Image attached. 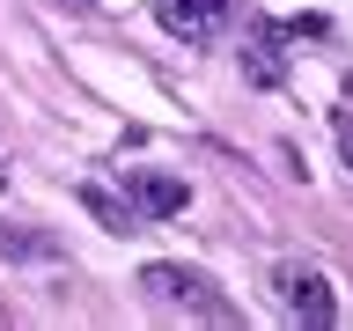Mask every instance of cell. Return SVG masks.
Returning <instances> with one entry per match:
<instances>
[{
  "instance_id": "obj_1",
  "label": "cell",
  "mask_w": 353,
  "mask_h": 331,
  "mask_svg": "<svg viewBox=\"0 0 353 331\" xmlns=\"http://www.w3.org/2000/svg\"><path fill=\"white\" fill-rule=\"evenodd\" d=\"M140 287H148L154 302H184V309H199V317H221V324L236 317L228 294H214V280H206V272H184V265H148Z\"/></svg>"
},
{
  "instance_id": "obj_6",
  "label": "cell",
  "mask_w": 353,
  "mask_h": 331,
  "mask_svg": "<svg viewBox=\"0 0 353 331\" xmlns=\"http://www.w3.org/2000/svg\"><path fill=\"white\" fill-rule=\"evenodd\" d=\"M243 81H250V88H280L287 81V59L272 52V30H265L258 44H243Z\"/></svg>"
},
{
  "instance_id": "obj_8",
  "label": "cell",
  "mask_w": 353,
  "mask_h": 331,
  "mask_svg": "<svg viewBox=\"0 0 353 331\" xmlns=\"http://www.w3.org/2000/svg\"><path fill=\"white\" fill-rule=\"evenodd\" d=\"M339 154H346V170H353V118L339 110Z\"/></svg>"
},
{
  "instance_id": "obj_7",
  "label": "cell",
  "mask_w": 353,
  "mask_h": 331,
  "mask_svg": "<svg viewBox=\"0 0 353 331\" xmlns=\"http://www.w3.org/2000/svg\"><path fill=\"white\" fill-rule=\"evenodd\" d=\"M81 206H88V214H96V221H103L110 236H125L132 221H140V214H132V206H125V199H110L103 184H81Z\"/></svg>"
},
{
  "instance_id": "obj_4",
  "label": "cell",
  "mask_w": 353,
  "mask_h": 331,
  "mask_svg": "<svg viewBox=\"0 0 353 331\" xmlns=\"http://www.w3.org/2000/svg\"><path fill=\"white\" fill-rule=\"evenodd\" d=\"M280 294H287V317H302L309 331L339 324V302H331V280H324V272H280Z\"/></svg>"
},
{
  "instance_id": "obj_5",
  "label": "cell",
  "mask_w": 353,
  "mask_h": 331,
  "mask_svg": "<svg viewBox=\"0 0 353 331\" xmlns=\"http://www.w3.org/2000/svg\"><path fill=\"white\" fill-rule=\"evenodd\" d=\"M59 258V236H44V228H0V265H44Z\"/></svg>"
},
{
  "instance_id": "obj_2",
  "label": "cell",
  "mask_w": 353,
  "mask_h": 331,
  "mask_svg": "<svg viewBox=\"0 0 353 331\" xmlns=\"http://www.w3.org/2000/svg\"><path fill=\"white\" fill-rule=\"evenodd\" d=\"M154 22L184 44H221V30L236 22V0H154Z\"/></svg>"
},
{
  "instance_id": "obj_3",
  "label": "cell",
  "mask_w": 353,
  "mask_h": 331,
  "mask_svg": "<svg viewBox=\"0 0 353 331\" xmlns=\"http://www.w3.org/2000/svg\"><path fill=\"white\" fill-rule=\"evenodd\" d=\"M184 177H170V170H132L125 177V206L140 221H170V214H184Z\"/></svg>"
}]
</instances>
